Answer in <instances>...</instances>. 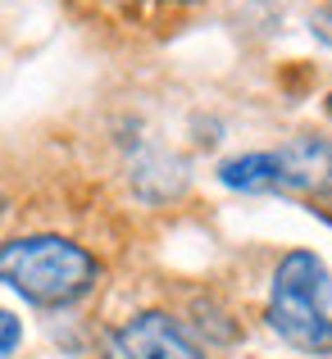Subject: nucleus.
Here are the masks:
<instances>
[{
	"label": "nucleus",
	"mask_w": 332,
	"mask_h": 359,
	"mask_svg": "<svg viewBox=\"0 0 332 359\" xmlns=\"http://www.w3.org/2000/svg\"><path fill=\"white\" fill-rule=\"evenodd\" d=\"M273 155V196H305V201H332V141L328 137H291Z\"/></svg>",
	"instance_id": "4"
},
{
	"label": "nucleus",
	"mask_w": 332,
	"mask_h": 359,
	"mask_svg": "<svg viewBox=\"0 0 332 359\" xmlns=\"http://www.w3.org/2000/svg\"><path fill=\"white\" fill-rule=\"evenodd\" d=\"M18 346H23V318L0 309V359H14Z\"/></svg>",
	"instance_id": "6"
},
{
	"label": "nucleus",
	"mask_w": 332,
	"mask_h": 359,
	"mask_svg": "<svg viewBox=\"0 0 332 359\" xmlns=\"http://www.w3.org/2000/svg\"><path fill=\"white\" fill-rule=\"evenodd\" d=\"M105 359H205V351L192 341L182 323L168 309H141V314L123 318L109 327L100 341Z\"/></svg>",
	"instance_id": "3"
},
{
	"label": "nucleus",
	"mask_w": 332,
	"mask_h": 359,
	"mask_svg": "<svg viewBox=\"0 0 332 359\" xmlns=\"http://www.w3.org/2000/svg\"><path fill=\"white\" fill-rule=\"evenodd\" d=\"M264 323L300 355H332V273L314 250H287L273 269Z\"/></svg>",
	"instance_id": "2"
},
{
	"label": "nucleus",
	"mask_w": 332,
	"mask_h": 359,
	"mask_svg": "<svg viewBox=\"0 0 332 359\" xmlns=\"http://www.w3.org/2000/svg\"><path fill=\"white\" fill-rule=\"evenodd\" d=\"M328 118H332V91H328Z\"/></svg>",
	"instance_id": "8"
},
{
	"label": "nucleus",
	"mask_w": 332,
	"mask_h": 359,
	"mask_svg": "<svg viewBox=\"0 0 332 359\" xmlns=\"http://www.w3.org/2000/svg\"><path fill=\"white\" fill-rule=\"evenodd\" d=\"M100 259L87 245L55 237V232H36V237H14L0 245V282L9 291L41 309H64L87 300L100 287Z\"/></svg>",
	"instance_id": "1"
},
{
	"label": "nucleus",
	"mask_w": 332,
	"mask_h": 359,
	"mask_svg": "<svg viewBox=\"0 0 332 359\" xmlns=\"http://www.w3.org/2000/svg\"><path fill=\"white\" fill-rule=\"evenodd\" d=\"M0 219H5V196H0Z\"/></svg>",
	"instance_id": "9"
},
{
	"label": "nucleus",
	"mask_w": 332,
	"mask_h": 359,
	"mask_svg": "<svg viewBox=\"0 0 332 359\" xmlns=\"http://www.w3.org/2000/svg\"><path fill=\"white\" fill-rule=\"evenodd\" d=\"M100 5L123 18H155V14H178V9L196 5V0H100Z\"/></svg>",
	"instance_id": "5"
},
{
	"label": "nucleus",
	"mask_w": 332,
	"mask_h": 359,
	"mask_svg": "<svg viewBox=\"0 0 332 359\" xmlns=\"http://www.w3.org/2000/svg\"><path fill=\"white\" fill-rule=\"evenodd\" d=\"M310 27H314L319 41H328V46H332V9H319V14L310 18Z\"/></svg>",
	"instance_id": "7"
}]
</instances>
